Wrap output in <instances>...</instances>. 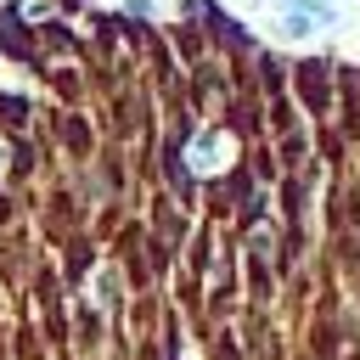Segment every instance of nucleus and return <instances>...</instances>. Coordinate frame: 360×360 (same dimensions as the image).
Listing matches in <instances>:
<instances>
[{"instance_id": "f257e3e1", "label": "nucleus", "mask_w": 360, "mask_h": 360, "mask_svg": "<svg viewBox=\"0 0 360 360\" xmlns=\"http://www.w3.org/2000/svg\"><path fill=\"white\" fill-rule=\"evenodd\" d=\"M315 28H321V17H315V11H298V6H287V11H281V34H287V39H309Z\"/></svg>"}]
</instances>
